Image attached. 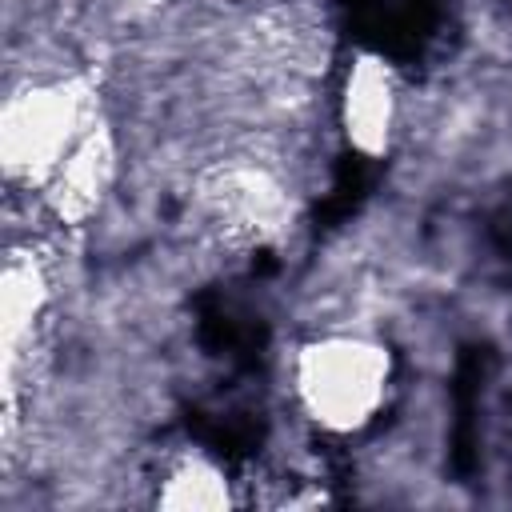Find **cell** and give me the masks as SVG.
<instances>
[{
  "mask_svg": "<svg viewBox=\"0 0 512 512\" xmlns=\"http://www.w3.org/2000/svg\"><path fill=\"white\" fill-rule=\"evenodd\" d=\"M488 240H492L496 256L512 268V204H504V208L492 212V220H488Z\"/></svg>",
  "mask_w": 512,
  "mask_h": 512,
  "instance_id": "obj_6",
  "label": "cell"
},
{
  "mask_svg": "<svg viewBox=\"0 0 512 512\" xmlns=\"http://www.w3.org/2000/svg\"><path fill=\"white\" fill-rule=\"evenodd\" d=\"M480 388H484V348H460L452 372V472L472 476L480 464Z\"/></svg>",
  "mask_w": 512,
  "mask_h": 512,
  "instance_id": "obj_2",
  "label": "cell"
},
{
  "mask_svg": "<svg viewBox=\"0 0 512 512\" xmlns=\"http://www.w3.org/2000/svg\"><path fill=\"white\" fill-rule=\"evenodd\" d=\"M372 180H376V164L360 152H348L336 160V172H332V188L320 196L316 204V228L328 232V228H340L372 192Z\"/></svg>",
  "mask_w": 512,
  "mask_h": 512,
  "instance_id": "obj_4",
  "label": "cell"
},
{
  "mask_svg": "<svg viewBox=\"0 0 512 512\" xmlns=\"http://www.w3.org/2000/svg\"><path fill=\"white\" fill-rule=\"evenodd\" d=\"M348 32L396 64H416L440 24L436 0H340Z\"/></svg>",
  "mask_w": 512,
  "mask_h": 512,
  "instance_id": "obj_1",
  "label": "cell"
},
{
  "mask_svg": "<svg viewBox=\"0 0 512 512\" xmlns=\"http://www.w3.org/2000/svg\"><path fill=\"white\" fill-rule=\"evenodd\" d=\"M196 332L212 356H228L240 368H252L264 352V340H268L264 324L236 312L220 292H204L196 300Z\"/></svg>",
  "mask_w": 512,
  "mask_h": 512,
  "instance_id": "obj_3",
  "label": "cell"
},
{
  "mask_svg": "<svg viewBox=\"0 0 512 512\" xmlns=\"http://www.w3.org/2000/svg\"><path fill=\"white\" fill-rule=\"evenodd\" d=\"M188 432L208 448L216 452L220 460H244L256 452L260 444V428L256 420L240 416V412H188Z\"/></svg>",
  "mask_w": 512,
  "mask_h": 512,
  "instance_id": "obj_5",
  "label": "cell"
}]
</instances>
